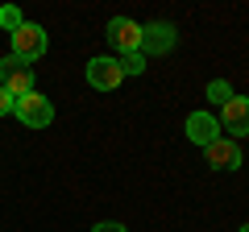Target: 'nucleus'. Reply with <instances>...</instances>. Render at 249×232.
I'll return each instance as SVG.
<instances>
[{
  "mask_svg": "<svg viewBox=\"0 0 249 232\" xmlns=\"http://www.w3.org/2000/svg\"><path fill=\"white\" fill-rule=\"evenodd\" d=\"M42 54H46V29H42V25H29V21H21V29L13 33V58L34 63V58H42Z\"/></svg>",
  "mask_w": 249,
  "mask_h": 232,
  "instance_id": "nucleus-3",
  "label": "nucleus"
},
{
  "mask_svg": "<svg viewBox=\"0 0 249 232\" xmlns=\"http://www.w3.org/2000/svg\"><path fill=\"white\" fill-rule=\"evenodd\" d=\"M175 42H178V33H175V25H166V21L142 29V54H166V50H175Z\"/></svg>",
  "mask_w": 249,
  "mask_h": 232,
  "instance_id": "nucleus-8",
  "label": "nucleus"
},
{
  "mask_svg": "<svg viewBox=\"0 0 249 232\" xmlns=\"http://www.w3.org/2000/svg\"><path fill=\"white\" fill-rule=\"evenodd\" d=\"M108 46H116L121 54L142 50V25L129 21V17H112V21H108Z\"/></svg>",
  "mask_w": 249,
  "mask_h": 232,
  "instance_id": "nucleus-4",
  "label": "nucleus"
},
{
  "mask_svg": "<svg viewBox=\"0 0 249 232\" xmlns=\"http://www.w3.org/2000/svg\"><path fill=\"white\" fill-rule=\"evenodd\" d=\"M220 108H224V112H220L216 125H220L224 133H232V141L245 137V133H249V99H245V96H232L229 104H220Z\"/></svg>",
  "mask_w": 249,
  "mask_h": 232,
  "instance_id": "nucleus-6",
  "label": "nucleus"
},
{
  "mask_svg": "<svg viewBox=\"0 0 249 232\" xmlns=\"http://www.w3.org/2000/svg\"><path fill=\"white\" fill-rule=\"evenodd\" d=\"M121 63L116 58H108V54H100V58H91L88 63V83L96 91H112V87H121Z\"/></svg>",
  "mask_w": 249,
  "mask_h": 232,
  "instance_id": "nucleus-5",
  "label": "nucleus"
},
{
  "mask_svg": "<svg viewBox=\"0 0 249 232\" xmlns=\"http://www.w3.org/2000/svg\"><path fill=\"white\" fill-rule=\"evenodd\" d=\"M232 96H237V91H232V87H229V83H224V79L208 83V99H216V104H229Z\"/></svg>",
  "mask_w": 249,
  "mask_h": 232,
  "instance_id": "nucleus-11",
  "label": "nucleus"
},
{
  "mask_svg": "<svg viewBox=\"0 0 249 232\" xmlns=\"http://www.w3.org/2000/svg\"><path fill=\"white\" fill-rule=\"evenodd\" d=\"M116 63H121V75H142V71H145V54L133 50V54H121Z\"/></svg>",
  "mask_w": 249,
  "mask_h": 232,
  "instance_id": "nucleus-10",
  "label": "nucleus"
},
{
  "mask_svg": "<svg viewBox=\"0 0 249 232\" xmlns=\"http://www.w3.org/2000/svg\"><path fill=\"white\" fill-rule=\"evenodd\" d=\"M0 29H9V33H17V29H21V13L13 9V4H9V9H0Z\"/></svg>",
  "mask_w": 249,
  "mask_h": 232,
  "instance_id": "nucleus-12",
  "label": "nucleus"
},
{
  "mask_svg": "<svg viewBox=\"0 0 249 232\" xmlns=\"http://www.w3.org/2000/svg\"><path fill=\"white\" fill-rule=\"evenodd\" d=\"M91 232H124V228H121V224H96Z\"/></svg>",
  "mask_w": 249,
  "mask_h": 232,
  "instance_id": "nucleus-14",
  "label": "nucleus"
},
{
  "mask_svg": "<svg viewBox=\"0 0 249 232\" xmlns=\"http://www.w3.org/2000/svg\"><path fill=\"white\" fill-rule=\"evenodd\" d=\"M204 158L212 170H237L241 166V141L232 137H216L212 145H204Z\"/></svg>",
  "mask_w": 249,
  "mask_h": 232,
  "instance_id": "nucleus-7",
  "label": "nucleus"
},
{
  "mask_svg": "<svg viewBox=\"0 0 249 232\" xmlns=\"http://www.w3.org/2000/svg\"><path fill=\"white\" fill-rule=\"evenodd\" d=\"M241 232H249V224H245V228H241Z\"/></svg>",
  "mask_w": 249,
  "mask_h": 232,
  "instance_id": "nucleus-15",
  "label": "nucleus"
},
{
  "mask_svg": "<svg viewBox=\"0 0 249 232\" xmlns=\"http://www.w3.org/2000/svg\"><path fill=\"white\" fill-rule=\"evenodd\" d=\"M13 112H17V120H21V125H29V129H46L54 120V104L42 96V91L17 96V99H13Z\"/></svg>",
  "mask_w": 249,
  "mask_h": 232,
  "instance_id": "nucleus-1",
  "label": "nucleus"
},
{
  "mask_svg": "<svg viewBox=\"0 0 249 232\" xmlns=\"http://www.w3.org/2000/svg\"><path fill=\"white\" fill-rule=\"evenodd\" d=\"M187 137H191L196 145H212L216 137H220L216 116H212V112H191V116H187Z\"/></svg>",
  "mask_w": 249,
  "mask_h": 232,
  "instance_id": "nucleus-9",
  "label": "nucleus"
},
{
  "mask_svg": "<svg viewBox=\"0 0 249 232\" xmlns=\"http://www.w3.org/2000/svg\"><path fill=\"white\" fill-rule=\"evenodd\" d=\"M9 112H13V96L0 87V116H9Z\"/></svg>",
  "mask_w": 249,
  "mask_h": 232,
  "instance_id": "nucleus-13",
  "label": "nucleus"
},
{
  "mask_svg": "<svg viewBox=\"0 0 249 232\" xmlns=\"http://www.w3.org/2000/svg\"><path fill=\"white\" fill-rule=\"evenodd\" d=\"M0 87L9 91L13 99L17 96H29V91H34V66L29 63H21V58H0Z\"/></svg>",
  "mask_w": 249,
  "mask_h": 232,
  "instance_id": "nucleus-2",
  "label": "nucleus"
}]
</instances>
